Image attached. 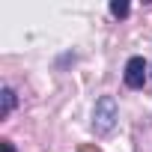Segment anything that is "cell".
<instances>
[{
  "mask_svg": "<svg viewBox=\"0 0 152 152\" xmlns=\"http://www.w3.org/2000/svg\"><path fill=\"white\" fill-rule=\"evenodd\" d=\"M116 119H119V107H116V99L113 96H102L93 107V131L96 134H110L116 128Z\"/></svg>",
  "mask_w": 152,
  "mask_h": 152,
  "instance_id": "6da1fadb",
  "label": "cell"
},
{
  "mask_svg": "<svg viewBox=\"0 0 152 152\" xmlns=\"http://www.w3.org/2000/svg\"><path fill=\"white\" fill-rule=\"evenodd\" d=\"M146 72H149V63H146L143 57H131V60L125 63V72H122L125 87H131V90H140V87L146 84Z\"/></svg>",
  "mask_w": 152,
  "mask_h": 152,
  "instance_id": "7a4b0ae2",
  "label": "cell"
},
{
  "mask_svg": "<svg viewBox=\"0 0 152 152\" xmlns=\"http://www.w3.org/2000/svg\"><path fill=\"white\" fill-rule=\"evenodd\" d=\"M0 99H3V104H0V116H9L12 110H15V104H18V96H15V90L12 87H3V93H0Z\"/></svg>",
  "mask_w": 152,
  "mask_h": 152,
  "instance_id": "3957f363",
  "label": "cell"
},
{
  "mask_svg": "<svg viewBox=\"0 0 152 152\" xmlns=\"http://www.w3.org/2000/svg\"><path fill=\"white\" fill-rule=\"evenodd\" d=\"M128 9H131V6L125 3V0H113V3H110V15H113V18H125Z\"/></svg>",
  "mask_w": 152,
  "mask_h": 152,
  "instance_id": "277c9868",
  "label": "cell"
},
{
  "mask_svg": "<svg viewBox=\"0 0 152 152\" xmlns=\"http://www.w3.org/2000/svg\"><path fill=\"white\" fill-rule=\"evenodd\" d=\"M3 149H6V152H15V143H12V140H3Z\"/></svg>",
  "mask_w": 152,
  "mask_h": 152,
  "instance_id": "5b68a950",
  "label": "cell"
}]
</instances>
